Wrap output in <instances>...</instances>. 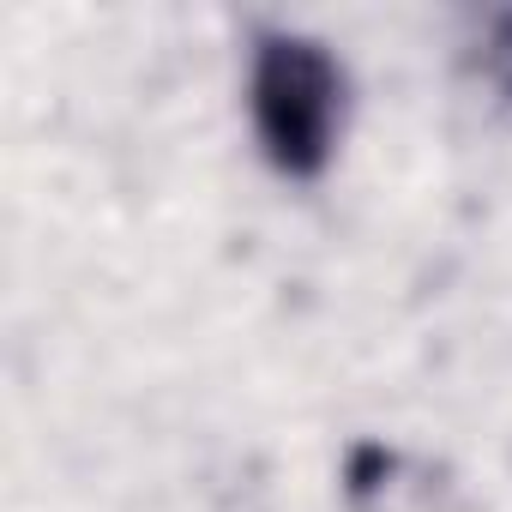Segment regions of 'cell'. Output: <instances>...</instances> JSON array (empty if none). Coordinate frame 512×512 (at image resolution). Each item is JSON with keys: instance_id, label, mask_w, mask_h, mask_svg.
<instances>
[{"instance_id": "cell-1", "label": "cell", "mask_w": 512, "mask_h": 512, "mask_svg": "<svg viewBox=\"0 0 512 512\" xmlns=\"http://www.w3.org/2000/svg\"><path fill=\"white\" fill-rule=\"evenodd\" d=\"M247 109L266 163L290 181H314L326 175L344 133V67L314 37L266 31L253 43Z\"/></svg>"}, {"instance_id": "cell-2", "label": "cell", "mask_w": 512, "mask_h": 512, "mask_svg": "<svg viewBox=\"0 0 512 512\" xmlns=\"http://www.w3.org/2000/svg\"><path fill=\"white\" fill-rule=\"evenodd\" d=\"M482 79L500 91V103L512 109V19H500L482 43Z\"/></svg>"}]
</instances>
